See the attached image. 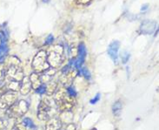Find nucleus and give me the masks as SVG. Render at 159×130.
<instances>
[{
    "instance_id": "nucleus-1",
    "label": "nucleus",
    "mask_w": 159,
    "mask_h": 130,
    "mask_svg": "<svg viewBox=\"0 0 159 130\" xmlns=\"http://www.w3.org/2000/svg\"><path fill=\"white\" fill-rule=\"evenodd\" d=\"M54 102L56 104L58 111L65 112V111H70L71 108L75 105V99L74 97L68 94V93L65 88L58 89L54 94Z\"/></svg>"
},
{
    "instance_id": "nucleus-2",
    "label": "nucleus",
    "mask_w": 159,
    "mask_h": 130,
    "mask_svg": "<svg viewBox=\"0 0 159 130\" xmlns=\"http://www.w3.org/2000/svg\"><path fill=\"white\" fill-rule=\"evenodd\" d=\"M47 53V60L52 68H58L65 61V49L62 46H54L49 49Z\"/></svg>"
},
{
    "instance_id": "nucleus-3",
    "label": "nucleus",
    "mask_w": 159,
    "mask_h": 130,
    "mask_svg": "<svg viewBox=\"0 0 159 130\" xmlns=\"http://www.w3.org/2000/svg\"><path fill=\"white\" fill-rule=\"evenodd\" d=\"M29 110V103L25 100L16 101L14 104L5 110V115L11 119H17L24 116Z\"/></svg>"
},
{
    "instance_id": "nucleus-4",
    "label": "nucleus",
    "mask_w": 159,
    "mask_h": 130,
    "mask_svg": "<svg viewBox=\"0 0 159 130\" xmlns=\"http://www.w3.org/2000/svg\"><path fill=\"white\" fill-rule=\"evenodd\" d=\"M31 66H32L34 73L39 74H43L51 67L48 63L47 53L45 51H39L35 55L32 60Z\"/></svg>"
},
{
    "instance_id": "nucleus-5",
    "label": "nucleus",
    "mask_w": 159,
    "mask_h": 130,
    "mask_svg": "<svg viewBox=\"0 0 159 130\" xmlns=\"http://www.w3.org/2000/svg\"><path fill=\"white\" fill-rule=\"evenodd\" d=\"M25 77V74L23 72L21 66L17 64H11L5 70V81H18L21 82L23 78Z\"/></svg>"
},
{
    "instance_id": "nucleus-6",
    "label": "nucleus",
    "mask_w": 159,
    "mask_h": 130,
    "mask_svg": "<svg viewBox=\"0 0 159 130\" xmlns=\"http://www.w3.org/2000/svg\"><path fill=\"white\" fill-rule=\"evenodd\" d=\"M78 71L75 67H70L69 65H66L62 70V75L60 76V82L65 87H69L71 86L75 78L77 77Z\"/></svg>"
},
{
    "instance_id": "nucleus-7",
    "label": "nucleus",
    "mask_w": 159,
    "mask_h": 130,
    "mask_svg": "<svg viewBox=\"0 0 159 130\" xmlns=\"http://www.w3.org/2000/svg\"><path fill=\"white\" fill-rule=\"evenodd\" d=\"M17 100V94L16 92L8 91L0 96V108L3 110L8 109Z\"/></svg>"
},
{
    "instance_id": "nucleus-8",
    "label": "nucleus",
    "mask_w": 159,
    "mask_h": 130,
    "mask_svg": "<svg viewBox=\"0 0 159 130\" xmlns=\"http://www.w3.org/2000/svg\"><path fill=\"white\" fill-rule=\"evenodd\" d=\"M51 109H52V105L48 102L47 100L43 99L40 101L38 108V118L39 120L42 122H45L50 119L51 115Z\"/></svg>"
},
{
    "instance_id": "nucleus-9",
    "label": "nucleus",
    "mask_w": 159,
    "mask_h": 130,
    "mask_svg": "<svg viewBox=\"0 0 159 130\" xmlns=\"http://www.w3.org/2000/svg\"><path fill=\"white\" fill-rule=\"evenodd\" d=\"M157 28V22L153 20H149L146 19L144 21L142 22L139 31L142 34H152L153 32H155L156 29Z\"/></svg>"
},
{
    "instance_id": "nucleus-10",
    "label": "nucleus",
    "mask_w": 159,
    "mask_h": 130,
    "mask_svg": "<svg viewBox=\"0 0 159 130\" xmlns=\"http://www.w3.org/2000/svg\"><path fill=\"white\" fill-rule=\"evenodd\" d=\"M78 58L75 59V68L80 69L82 67V65H83V64H84V62L86 54H87L86 48L84 46V43H80V45L78 46Z\"/></svg>"
},
{
    "instance_id": "nucleus-11",
    "label": "nucleus",
    "mask_w": 159,
    "mask_h": 130,
    "mask_svg": "<svg viewBox=\"0 0 159 130\" xmlns=\"http://www.w3.org/2000/svg\"><path fill=\"white\" fill-rule=\"evenodd\" d=\"M119 47H120V42L117 41V40L112 41L108 46V54L115 63H116L117 60H118V50H119Z\"/></svg>"
},
{
    "instance_id": "nucleus-12",
    "label": "nucleus",
    "mask_w": 159,
    "mask_h": 130,
    "mask_svg": "<svg viewBox=\"0 0 159 130\" xmlns=\"http://www.w3.org/2000/svg\"><path fill=\"white\" fill-rule=\"evenodd\" d=\"M62 122L57 117H53L49 119L45 125V130H61L62 128Z\"/></svg>"
},
{
    "instance_id": "nucleus-13",
    "label": "nucleus",
    "mask_w": 159,
    "mask_h": 130,
    "mask_svg": "<svg viewBox=\"0 0 159 130\" xmlns=\"http://www.w3.org/2000/svg\"><path fill=\"white\" fill-rule=\"evenodd\" d=\"M31 89L32 88H31L30 78L28 76H25L21 80V85H20V89H19L20 94L22 95H27Z\"/></svg>"
},
{
    "instance_id": "nucleus-14",
    "label": "nucleus",
    "mask_w": 159,
    "mask_h": 130,
    "mask_svg": "<svg viewBox=\"0 0 159 130\" xmlns=\"http://www.w3.org/2000/svg\"><path fill=\"white\" fill-rule=\"evenodd\" d=\"M30 84H31V88L34 89V90H37L43 83H42V80H41V76L40 74H37V73H32V74L30 75Z\"/></svg>"
},
{
    "instance_id": "nucleus-15",
    "label": "nucleus",
    "mask_w": 159,
    "mask_h": 130,
    "mask_svg": "<svg viewBox=\"0 0 159 130\" xmlns=\"http://www.w3.org/2000/svg\"><path fill=\"white\" fill-rule=\"evenodd\" d=\"M57 87H58L57 82L53 81V80H50L45 86V94L48 96H52L57 92Z\"/></svg>"
},
{
    "instance_id": "nucleus-16",
    "label": "nucleus",
    "mask_w": 159,
    "mask_h": 130,
    "mask_svg": "<svg viewBox=\"0 0 159 130\" xmlns=\"http://www.w3.org/2000/svg\"><path fill=\"white\" fill-rule=\"evenodd\" d=\"M62 122V124H68L72 122V119H73V114L70 111H65V112H61V115L58 117Z\"/></svg>"
},
{
    "instance_id": "nucleus-17",
    "label": "nucleus",
    "mask_w": 159,
    "mask_h": 130,
    "mask_svg": "<svg viewBox=\"0 0 159 130\" xmlns=\"http://www.w3.org/2000/svg\"><path fill=\"white\" fill-rule=\"evenodd\" d=\"M122 108H123V103H122V101L121 100L116 101L113 104V106H112V112H113V114L116 117L120 116L121 113H122Z\"/></svg>"
},
{
    "instance_id": "nucleus-18",
    "label": "nucleus",
    "mask_w": 159,
    "mask_h": 130,
    "mask_svg": "<svg viewBox=\"0 0 159 130\" xmlns=\"http://www.w3.org/2000/svg\"><path fill=\"white\" fill-rule=\"evenodd\" d=\"M22 124L26 128H30V129H36V126L33 123V122L30 120V118H25L22 121Z\"/></svg>"
},
{
    "instance_id": "nucleus-19",
    "label": "nucleus",
    "mask_w": 159,
    "mask_h": 130,
    "mask_svg": "<svg viewBox=\"0 0 159 130\" xmlns=\"http://www.w3.org/2000/svg\"><path fill=\"white\" fill-rule=\"evenodd\" d=\"M9 122L6 118H0V130H6L8 127Z\"/></svg>"
},
{
    "instance_id": "nucleus-20",
    "label": "nucleus",
    "mask_w": 159,
    "mask_h": 130,
    "mask_svg": "<svg viewBox=\"0 0 159 130\" xmlns=\"http://www.w3.org/2000/svg\"><path fill=\"white\" fill-rule=\"evenodd\" d=\"M78 73L81 74V75H83V76L85 79H90V72H89L88 69L85 68V67H81V68L79 69V71H78Z\"/></svg>"
},
{
    "instance_id": "nucleus-21",
    "label": "nucleus",
    "mask_w": 159,
    "mask_h": 130,
    "mask_svg": "<svg viewBox=\"0 0 159 130\" xmlns=\"http://www.w3.org/2000/svg\"><path fill=\"white\" fill-rule=\"evenodd\" d=\"M77 129V127L76 125L72 123V122H70V123H68V124H65V126L63 125L62 126V128L61 130H76Z\"/></svg>"
},
{
    "instance_id": "nucleus-22",
    "label": "nucleus",
    "mask_w": 159,
    "mask_h": 130,
    "mask_svg": "<svg viewBox=\"0 0 159 130\" xmlns=\"http://www.w3.org/2000/svg\"><path fill=\"white\" fill-rule=\"evenodd\" d=\"M5 67L3 63H0V81H4L5 77Z\"/></svg>"
},
{
    "instance_id": "nucleus-23",
    "label": "nucleus",
    "mask_w": 159,
    "mask_h": 130,
    "mask_svg": "<svg viewBox=\"0 0 159 130\" xmlns=\"http://www.w3.org/2000/svg\"><path fill=\"white\" fill-rule=\"evenodd\" d=\"M7 52H8V48L6 46L5 43L1 44V45H0V57H2L1 55L4 56V54H5Z\"/></svg>"
},
{
    "instance_id": "nucleus-24",
    "label": "nucleus",
    "mask_w": 159,
    "mask_h": 130,
    "mask_svg": "<svg viewBox=\"0 0 159 130\" xmlns=\"http://www.w3.org/2000/svg\"><path fill=\"white\" fill-rule=\"evenodd\" d=\"M66 91H67V93H68V94H69V95L72 96V97H75V96L77 95V92H76V90L74 89L73 87H67Z\"/></svg>"
},
{
    "instance_id": "nucleus-25",
    "label": "nucleus",
    "mask_w": 159,
    "mask_h": 130,
    "mask_svg": "<svg viewBox=\"0 0 159 130\" xmlns=\"http://www.w3.org/2000/svg\"><path fill=\"white\" fill-rule=\"evenodd\" d=\"M11 130H26V128L22 123H17L13 126Z\"/></svg>"
},
{
    "instance_id": "nucleus-26",
    "label": "nucleus",
    "mask_w": 159,
    "mask_h": 130,
    "mask_svg": "<svg viewBox=\"0 0 159 130\" xmlns=\"http://www.w3.org/2000/svg\"><path fill=\"white\" fill-rule=\"evenodd\" d=\"M37 91V93L39 94H41V95H43V94H45V85H43V84H42L40 87L36 90Z\"/></svg>"
},
{
    "instance_id": "nucleus-27",
    "label": "nucleus",
    "mask_w": 159,
    "mask_h": 130,
    "mask_svg": "<svg viewBox=\"0 0 159 130\" xmlns=\"http://www.w3.org/2000/svg\"><path fill=\"white\" fill-rule=\"evenodd\" d=\"M92 0H74V2L77 4H82V5H87L91 2Z\"/></svg>"
},
{
    "instance_id": "nucleus-28",
    "label": "nucleus",
    "mask_w": 159,
    "mask_h": 130,
    "mask_svg": "<svg viewBox=\"0 0 159 130\" xmlns=\"http://www.w3.org/2000/svg\"><path fill=\"white\" fill-rule=\"evenodd\" d=\"M53 40H54V37L52 34H50L45 40V45H51L53 42Z\"/></svg>"
},
{
    "instance_id": "nucleus-29",
    "label": "nucleus",
    "mask_w": 159,
    "mask_h": 130,
    "mask_svg": "<svg viewBox=\"0 0 159 130\" xmlns=\"http://www.w3.org/2000/svg\"><path fill=\"white\" fill-rule=\"evenodd\" d=\"M129 53H127V52H125L124 54H123V57H122V60H123V63H126L127 61L129 60Z\"/></svg>"
},
{
    "instance_id": "nucleus-30",
    "label": "nucleus",
    "mask_w": 159,
    "mask_h": 130,
    "mask_svg": "<svg viewBox=\"0 0 159 130\" xmlns=\"http://www.w3.org/2000/svg\"><path fill=\"white\" fill-rule=\"evenodd\" d=\"M99 100H100V94H98L97 95L95 96V98H93L92 100H90V104H96Z\"/></svg>"
},
{
    "instance_id": "nucleus-31",
    "label": "nucleus",
    "mask_w": 159,
    "mask_h": 130,
    "mask_svg": "<svg viewBox=\"0 0 159 130\" xmlns=\"http://www.w3.org/2000/svg\"><path fill=\"white\" fill-rule=\"evenodd\" d=\"M148 8H149V5H148V4H143L142 7H141V11H142V12H145Z\"/></svg>"
},
{
    "instance_id": "nucleus-32",
    "label": "nucleus",
    "mask_w": 159,
    "mask_h": 130,
    "mask_svg": "<svg viewBox=\"0 0 159 130\" xmlns=\"http://www.w3.org/2000/svg\"><path fill=\"white\" fill-rule=\"evenodd\" d=\"M90 130H97L96 128H92V129H90Z\"/></svg>"
},
{
    "instance_id": "nucleus-33",
    "label": "nucleus",
    "mask_w": 159,
    "mask_h": 130,
    "mask_svg": "<svg viewBox=\"0 0 159 130\" xmlns=\"http://www.w3.org/2000/svg\"><path fill=\"white\" fill-rule=\"evenodd\" d=\"M1 82H2V81H0V84H1Z\"/></svg>"
}]
</instances>
